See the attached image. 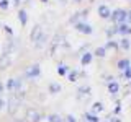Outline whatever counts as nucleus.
<instances>
[{
  "mask_svg": "<svg viewBox=\"0 0 131 122\" xmlns=\"http://www.w3.org/2000/svg\"><path fill=\"white\" fill-rule=\"evenodd\" d=\"M126 15H128V13H126L125 10L118 8V10H115V11H113V13L110 15V16H112V20H113L115 23H123V21L126 20Z\"/></svg>",
  "mask_w": 131,
  "mask_h": 122,
  "instance_id": "f257e3e1",
  "label": "nucleus"
},
{
  "mask_svg": "<svg viewBox=\"0 0 131 122\" xmlns=\"http://www.w3.org/2000/svg\"><path fill=\"white\" fill-rule=\"evenodd\" d=\"M7 104H8V112L13 114V112H16V109L20 108V99H18V98H16L15 95H12Z\"/></svg>",
  "mask_w": 131,
  "mask_h": 122,
  "instance_id": "f03ea898",
  "label": "nucleus"
},
{
  "mask_svg": "<svg viewBox=\"0 0 131 122\" xmlns=\"http://www.w3.org/2000/svg\"><path fill=\"white\" fill-rule=\"evenodd\" d=\"M39 112L35 111V109H26V116H25V119L28 122H38L39 120Z\"/></svg>",
  "mask_w": 131,
  "mask_h": 122,
  "instance_id": "7ed1b4c3",
  "label": "nucleus"
},
{
  "mask_svg": "<svg viewBox=\"0 0 131 122\" xmlns=\"http://www.w3.org/2000/svg\"><path fill=\"white\" fill-rule=\"evenodd\" d=\"M43 34V28L39 26V24H36L35 28H33V31H31V34H30V39L33 41V42H36L38 41V38Z\"/></svg>",
  "mask_w": 131,
  "mask_h": 122,
  "instance_id": "20e7f679",
  "label": "nucleus"
},
{
  "mask_svg": "<svg viewBox=\"0 0 131 122\" xmlns=\"http://www.w3.org/2000/svg\"><path fill=\"white\" fill-rule=\"evenodd\" d=\"M39 73H41L39 65H31V67L26 70V77H28V78H35V77H38Z\"/></svg>",
  "mask_w": 131,
  "mask_h": 122,
  "instance_id": "39448f33",
  "label": "nucleus"
},
{
  "mask_svg": "<svg viewBox=\"0 0 131 122\" xmlns=\"http://www.w3.org/2000/svg\"><path fill=\"white\" fill-rule=\"evenodd\" d=\"M75 29L80 31V33H84V34H92L93 28L89 26V24H85V23H77V24H75Z\"/></svg>",
  "mask_w": 131,
  "mask_h": 122,
  "instance_id": "423d86ee",
  "label": "nucleus"
},
{
  "mask_svg": "<svg viewBox=\"0 0 131 122\" xmlns=\"http://www.w3.org/2000/svg\"><path fill=\"white\" fill-rule=\"evenodd\" d=\"M98 15H100L102 18H108V16L112 15V11H110V8L106 5H100L98 7Z\"/></svg>",
  "mask_w": 131,
  "mask_h": 122,
  "instance_id": "0eeeda50",
  "label": "nucleus"
},
{
  "mask_svg": "<svg viewBox=\"0 0 131 122\" xmlns=\"http://www.w3.org/2000/svg\"><path fill=\"white\" fill-rule=\"evenodd\" d=\"M77 93H79V95H77V96H79V99H85V98L90 95V88L89 86H82V88H79V91H77Z\"/></svg>",
  "mask_w": 131,
  "mask_h": 122,
  "instance_id": "6e6552de",
  "label": "nucleus"
},
{
  "mask_svg": "<svg viewBox=\"0 0 131 122\" xmlns=\"http://www.w3.org/2000/svg\"><path fill=\"white\" fill-rule=\"evenodd\" d=\"M116 33H120V34H129L131 26H128V24H120V26L116 28Z\"/></svg>",
  "mask_w": 131,
  "mask_h": 122,
  "instance_id": "1a4fd4ad",
  "label": "nucleus"
},
{
  "mask_svg": "<svg viewBox=\"0 0 131 122\" xmlns=\"http://www.w3.org/2000/svg\"><path fill=\"white\" fill-rule=\"evenodd\" d=\"M8 64H10V57H8V54H2V59H0V68H7Z\"/></svg>",
  "mask_w": 131,
  "mask_h": 122,
  "instance_id": "9d476101",
  "label": "nucleus"
},
{
  "mask_svg": "<svg viewBox=\"0 0 131 122\" xmlns=\"http://www.w3.org/2000/svg\"><path fill=\"white\" fill-rule=\"evenodd\" d=\"M118 89H120V85H118L116 81H110V85H108V91L112 93V95H116Z\"/></svg>",
  "mask_w": 131,
  "mask_h": 122,
  "instance_id": "9b49d317",
  "label": "nucleus"
},
{
  "mask_svg": "<svg viewBox=\"0 0 131 122\" xmlns=\"http://www.w3.org/2000/svg\"><path fill=\"white\" fill-rule=\"evenodd\" d=\"M18 20H20V23H21L23 26L26 24V21H28V15H26V11H25V10H20V11H18Z\"/></svg>",
  "mask_w": 131,
  "mask_h": 122,
  "instance_id": "f8f14e48",
  "label": "nucleus"
},
{
  "mask_svg": "<svg viewBox=\"0 0 131 122\" xmlns=\"http://www.w3.org/2000/svg\"><path fill=\"white\" fill-rule=\"evenodd\" d=\"M82 65H89L90 62H92V52H85L84 55H82Z\"/></svg>",
  "mask_w": 131,
  "mask_h": 122,
  "instance_id": "ddd939ff",
  "label": "nucleus"
},
{
  "mask_svg": "<svg viewBox=\"0 0 131 122\" xmlns=\"http://www.w3.org/2000/svg\"><path fill=\"white\" fill-rule=\"evenodd\" d=\"M46 39H48V38H46V34H41L39 38H38V41L35 42V46L38 47V49H41V47L44 46V44H46Z\"/></svg>",
  "mask_w": 131,
  "mask_h": 122,
  "instance_id": "4468645a",
  "label": "nucleus"
},
{
  "mask_svg": "<svg viewBox=\"0 0 131 122\" xmlns=\"http://www.w3.org/2000/svg\"><path fill=\"white\" fill-rule=\"evenodd\" d=\"M61 91V85L59 83H51L49 85V93H52V95H56V93Z\"/></svg>",
  "mask_w": 131,
  "mask_h": 122,
  "instance_id": "2eb2a0df",
  "label": "nucleus"
},
{
  "mask_svg": "<svg viewBox=\"0 0 131 122\" xmlns=\"http://www.w3.org/2000/svg\"><path fill=\"white\" fill-rule=\"evenodd\" d=\"M128 67H129V60L123 59V60H120V62H118V68H120V70H126Z\"/></svg>",
  "mask_w": 131,
  "mask_h": 122,
  "instance_id": "dca6fc26",
  "label": "nucleus"
},
{
  "mask_svg": "<svg viewBox=\"0 0 131 122\" xmlns=\"http://www.w3.org/2000/svg\"><path fill=\"white\" fill-rule=\"evenodd\" d=\"M49 122H62V119H61V116H57V114H51V116L48 117Z\"/></svg>",
  "mask_w": 131,
  "mask_h": 122,
  "instance_id": "f3484780",
  "label": "nucleus"
},
{
  "mask_svg": "<svg viewBox=\"0 0 131 122\" xmlns=\"http://www.w3.org/2000/svg\"><path fill=\"white\" fill-rule=\"evenodd\" d=\"M105 54H106V49H105V47H97V49H95V55L105 57Z\"/></svg>",
  "mask_w": 131,
  "mask_h": 122,
  "instance_id": "a211bd4d",
  "label": "nucleus"
},
{
  "mask_svg": "<svg viewBox=\"0 0 131 122\" xmlns=\"http://www.w3.org/2000/svg\"><path fill=\"white\" fill-rule=\"evenodd\" d=\"M85 119H87V122H98V117L93 116V114H90V112L85 114Z\"/></svg>",
  "mask_w": 131,
  "mask_h": 122,
  "instance_id": "6ab92c4d",
  "label": "nucleus"
},
{
  "mask_svg": "<svg viewBox=\"0 0 131 122\" xmlns=\"http://www.w3.org/2000/svg\"><path fill=\"white\" fill-rule=\"evenodd\" d=\"M7 89H10V91H13L15 89V78H10L7 81Z\"/></svg>",
  "mask_w": 131,
  "mask_h": 122,
  "instance_id": "aec40b11",
  "label": "nucleus"
},
{
  "mask_svg": "<svg viewBox=\"0 0 131 122\" xmlns=\"http://www.w3.org/2000/svg\"><path fill=\"white\" fill-rule=\"evenodd\" d=\"M92 109L95 112H100V111H103V104H102V103H95V104L92 106Z\"/></svg>",
  "mask_w": 131,
  "mask_h": 122,
  "instance_id": "412c9836",
  "label": "nucleus"
},
{
  "mask_svg": "<svg viewBox=\"0 0 131 122\" xmlns=\"http://www.w3.org/2000/svg\"><path fill=\"white\" fill-rule=\"evenodd\" d=\"M67 72H69V68L66 67V65H61V67L57 68V73H59V75H66Z\"/></svg>",
  "mask_w": 131,
  "mask_h": 122,
  "instance_id": "4be33fe9",
  "label": "nucleus"
},
{
  "mask_svg": "<svg viewBox=\"0 0 131 122\" xmlns=\"http://www.w3.org/2000/svg\"><path fill=\"white\" fill-rule=\"evenodd\" d=\"M0 8H2V10H7L8 8V0H0Z\"/></svg>",
  "mask_w": 131,
  "mask_h": 122,
  "instance_id": "5701e85b",
  "label": "nucleus"
},
{
  "mask_svg": "<svg viewBox=\"0 0 131 122\" xmlns=\"http://www.w3.org/2000/svg\"><path fill=\"white\" fill-rule=\"evenodd\" d=\"M121 47L123 49H129V41L128 39H121Z\"/></svg>",
  "mask_w": 131,
  "mask_h": 122,
  "instance_id": "b1692460",
  "label": "nucleus"
},
{
  "mask_svg": "<svg viewBox=\"0 0 131 122\" xmlns=\"http://www.w3.org/2000/svg\"><path fill=\"white\" fill-rule=\"evenodd\" d=\"M69 80H71V81H75L77 80V72H71V73H69Z\"/></svg>",
  "mask_w": 131,
  "mask_h": 122,
  "instance_id": "393cba45",
  "label": "nucleus"
},
{
  "mask_svg": "<svg viewBox=\"0 0 131 122\" xmlns=\"http://www.w3.org/2000/svg\"><path fill=\"white\" fill-rule=\"evenodd\" d=\"M126 77H128V78H131V67L126 68Z\"/></svg>",
  "mask_w": 131,
  "mask_h": 122,
  "instance_id": "a878e982",
  "label": "nucleus"
},
{
  "mask_svg": "<svg viewBox=\"0 0 131 122\" xmlns=\"http://www.w3.org/2000/svg\"><path fill=\"white\" fill-rule=\"evenodd\" d=\"M67 122H75V117H74V116H67Z\"/></svg>",
  "mask_w": 131,
  "mask_h": 122,
  "instance_id": "bb28decb",
  "label": "nucleus"
},
{
  "mask_svg": "<svg viewBox=\"0 0 131 122\" xmlns=\"http://www.w3.org/2000/svg\"><path fill=\"white\" fill-rule=\"evenodd\" d=\"M3 28H5V31L8 33V34H12V33H13V31H12V28H10V26H3Z\"/></svg>",
  "mask_w": 131,
  "mask_h": 122,
  "instance_id": "cd10ccee",
  "label": "nucleus"
},
{
  "mask_svg": "<svg viewBox=\"0 0 131 122\" xmlns=\"http://www.w3.org/2000/svg\"><path fill=\"white\" fill-rule=\"evenodd\" d=\"M3 88H5V86H3V83L0 81V96H2V93H3Z\"/></svg>",
  "mask_w": 131,
  "mask_h": 122,
  "instance_id": "c85d7f7f",
  "label": "nucleus"
},
{
  "mask_svg": "<svg viewBox=\"0 0 131 122\" xmlns=\"http://www.w3.org/2000/svg\"><path fill=\"white\" fill-rule=\"evenodd\" d=\"M126 20H128V21H129V23H131V10H129V11H128V15H126Z\"/></svg>",
  "mask_w": 131,
  "mask_h": 122,
  "instance_id": "c756f323",
  "label": "nucleus"
},
{
  "mask_svg": "<svg viewBox=\"0 0 131 122\" xmlns=\"http://www.w3.org/2000/svg\"><path fill=\"white\" fill-rule=\"evenodd\" d=\"M3 106H5V101H3V99H2V98H0V109H2V108H3Z\"/></svg>",
  "mask_w": 131,
  "mask_h": 122,
  "instance_id": "7c9ffc66",
  "label": "nucleus"
},
{
  "mask_svg": "<svg viewBox=\"0 0 131 122\" xmlns=\"http://www.w3.org/2000/svg\"><path fill=\"white\" fill-rule=\"evenodd\" d=\"M13 3L15 5H20V0H13Z\"/></svg>",
  "mask_w": 131,
  "mask_h": 122,
  "instance_id": "2f4dec72",
  "label": "nucleus"
},
{
  "mask_svg": "<svg viewBox=\"0 0 131 122\" xmlns=\"http://www.w3.org/2000/svg\"><path fill=\"white\" fill-rule=\"evenodd\" d=\"M15 122H25V120H23V119H16Z\"/></svg>",
  "mask_w": 131,
  "mask_h": 122,
  "instance_id": "473e14b6",
  "label": "nucleus"
},
{
  "mask_svg": "<svg viewBox=\"0 0 131 122\" xmlns=\"http://www.w3.org/2000/svg\"><path fill=\"white\" fill-rule=\"evenodd\" d=\"M74 2H82V0H74Z\"/></svg>",
  "mask_w": 131,
  "mask_h": 122,
  "instance_id": "72a5a7b5",
  "label": "nucleus"
},
{
  "mask_svg": "<svg viewBox=\"0 0 131 122\" xmlns=\"http://www.w3.org/2000/svg\"><path fill=\"white\" fill-rule=\"evenodd\" d=\"M129 85H131V81H129Z\"/></svg>",
  "mask_w": 131,
  "mask_h": 122,
  "instance_id": "f704fd0d",
  "label": "nucleus"
}]
</instances>
